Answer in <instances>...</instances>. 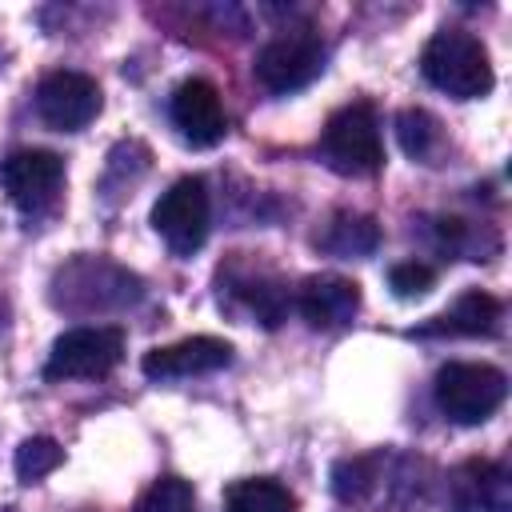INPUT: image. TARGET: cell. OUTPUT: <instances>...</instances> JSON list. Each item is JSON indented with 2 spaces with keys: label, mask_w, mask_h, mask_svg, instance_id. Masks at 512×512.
Returning a JSON list of instances; mask_svg holds the SVG:
<instances>
[{
  "label": "cell",
  "mask_w": 512,
  "mask_h": 512,
  "mask_svg": "<svg viewBox=\"0 0 512 512\" xmlns=\"http://www.w3.org/2000/svg\"><path fill=\"white\" fill-rule=\"evenodd\" d=\"M420 72L432 88L448 92L452 100H476L492 92L488 48L464 28H440L420 52Z\"/></svg>",
  "instance_id": "6da1fadb"
},
{
  "label": "cell",
  "mask_w": 512,
  "mask_h": 512,
  "mask_svg": "<svg viewBox=\"0 0 512 512\" xmlns=\"http://www.w3.org/2000/svg\"><path fill=\"white\" fill-rule=\"evenodd\" d=\"M324 160L340 176H372L384 164V144H380V120L376 108L356 100L344 104L328 116L324 136H320Z\"/></svg>",
  "instance_id": "7a4b0ae2"
},
{
  "label": "cell",
  "mask_w": 512,
  "mask_h": 512,
  "mask_svg": "<svg viewBox=\"0 0 512 512\" xmlns=\"http://www.w3.org/2000/svg\"><path fill=\"white\" fill-rule=\"evenodd\" d=\"M436 404L456 424H484L508 396V376L492 364H468L452 360L436 372Z\"/></svg>",
  "instance_id": "3957f363"
},
{
  "label": "cell",
  "mask_w": 512,
  "mask_h": 512,
  "mask_svg": "<svg viewBox=\"0 0 512 512\" xmlns=\"http://www.w3.org/2000/svg\"><path fill=\"white\" fill-rule=\"evenodd\" d=\"M208 220H212V200L208 184L200 176H180L160 200L152 204V228L168 244L172 256H192L208 240Z\"/></svg>",
  "instance_id": "277c9868"
},
{
  "label": "cell",
  "mask_w": 512,
  "mask_h": 512,
  "mask_svg": "<svg viewBox=\"0 0 512 512\" xmlns=\"http://www.w3.org/2000/svg\"><path fill=\"white\" fill-rule=\"evenodd\" d=\"M124 360V332L112 324H84L56 336L44 376L48 380H96Z\"/></svg>",
  "instance_id": "5b68a950"
},
{
  "label": "cell",
  "mask_w": 512,
  "mask_h": 512,
  "mask_svg": "<svg viewBox=\"0 0 512 512\" xmlns=\"http://www.w3.org/2000/svg\"><path fill=\"white\" fill-rule=\"evenodd\" d=\"M324 60L328 48L316 32H284L256 52V80L268 92L288 96L296 88H308L324 72Z\"/></svg>",
  "instance_id": "8992f818"
},
{
  "label": "cell",
  "mask_w": 512,
  "mask_h": 512,
  "mask_svg": "<svg viewBox=\"0 0 512 512\" xmlns=\"http://www.w3.org/2000/svg\"><path fill=\"white\" fill-rule=\"evenodd\" d=\"M36 112L56 132H80L100 112V84L84 72L56 68L36 84Z\"/></svg>",
  "instance_id": "52a82bcc"
},
{
  "label": "cell",
  "mask_w": 512,
  "mask_h": 512,
  "mask_svg": "<svg viewBox=\"0 0 512 512\" xmlns=\"http://www.w3.org/2000/svg\"><path fill=\"white\" fill-rule=\"evenodd\" d=\"M0 184L16 208L40 212L56 200L64 184V160L48 148H20L0 164Z\"/></svg>",
  "instance_id": "ba28073f"
},
{
  "label": "cell",
  "mask_w": 512,
  "mask_h": 512,
  "mask_svg": "<svg viewBox=\"0 0 512 512\" xmlns=\"http://www.w3.org/2000/svg\"><path fill=\"white\" fill-rule=\"evenodd\" d=\"M168 112H172L176 132H180L192 148H212V144H220L224 132H228V116H224L220 92H216V84H208V80H200V76L176 84Z\"/></svg>",
  "instance_id": "9c48e42d"
},
{
  "label": "cell",
  "mask_w": 512,
  "mask_h": 512,
  "mask_svg": "<svg viewBox=\"0 0 512 512\" xmlns=\"http://www.w3.org/2000/svg\"><path fill=\"white\" fill-rule=\"evenodd\" d=\"M232 364V344L220 336H188L164 348L144 352L140 368L148 380H188V376H208Z\"/></svg>",
  "instance_id": "30bf717a"
},
{
  "label": "cell",
  "mask_w": 512,
  "mask_h": 512,
  "mask_svg": "<svg viewBox=\"0 0 512 512\" xmlns=\"http://www.w3.org/2000/svg\"><path fill=\"white\" fill-rule=\"evenodd\" d=\"M456 512H512V476L496 460H468L452 476Z\"/></svg>",
  "instance_id": "8fae6325"
},
{
  "label": "cell",
  "mask_w": 512,
  "mask_h": 512,
  "mask_svg": "<svg viewBox=\"0 0 512 512\" xmlns=\"http://www.w3.org/2000/svg\"><path fill=\"white\" fill-rule=\"evenodd\" d=\"M296 308L312 328H340L360 308V284L344 276H308L296 296Z\"/></svg>",
  "instance_id": "7c38bea8"
},
{
  "label": "cell",
  "mask_w": 512,
  "mask_h": 512,
  "mask_svg": "<svg viewBox=\"0 0 512 512\" xmlns=\"http://www.w3.org/2000/svg\"><path fill=\"white\" fill-rule=\"evenodd\" d=\"M376 244H380V224L360 212H336L316 232V248L328 256H368L376 252Z\"/></svg>",
  "instance_id": "4fadbf2b"
},
{
  "label": "cell",
  "mask_w": 512,
  "mask_h": 512,
  "mask_svg": "<svg viewBox=\"0 0 512 512\" xmlns=\"http://www.w3.org/2000/svg\"><path fill=\"white\" fill-rule=\"evenodd\" d=\"M224 512H296V496L272 476H252L228 484Z\"/></svg>",
  "instance_id": "5bb4252c"
},
{
  "label": "cell",
  "mask_w": 512,
  "mask_h": 512,
  "mask_svg": "<svg viewBox=\"0 0 512 512\" xmlns=\"http://www.w3.org/2000/svg\"><path fill=\"white\" fill-rule=\"evenodd\" d=\"M500 300L480 292V288H468L456 296L452 312L444 316V328L448 332H460V336H492L500 328Z\"/></svg>",
  "instance_id": "9a60e30c"
},
{
  "label": "cell",
  "mask_w": 512,
  "mask_h": 512,
  "mask_svg": "<svg viewBox=\"0 0 512 512\" xmlns=\"http://www.w3.org/2000/svg\"><path fill=\"white\" fill-rule=\"evenodd\" d=\"M396 140H400V148H404L412 160L436 164V156H440V148H444V128H440V120H436L432 112H424V108H404V112L396 116Z\"/></svg>",
  "instance_id": "2e32d148"
},
{
  "label": "cell",
  "mask_w": 512,
  "mask_h": 512,
  "mask_svg": "<svg viewBox=\"0 0 512 512\" xmlns=\"http://www.w3.org/2000/svg\"><path fill=\"white\" fill-rule=\"evenodd\" d=\"M376 480H380V472H376V460L372 456H348V460H336L332 464V492L344 504L364 500L376 488Z\"/></svg>",
  "instance_id": "e0dca14e"
},
{
  "label": "cell",
  "mask_w": 512,
  "mask_h": 512,
  "mask_svg": "<svg viewBox=\"0 0 512 512\" xmlns=\"http://www.w3.org/2000/svg\"><path fill=\"white\" fill-rule=\"evenodd\" d=\"M60 464H64V448L56 440H48V436H28L16 448V476L24 484H36V480L52 476Z\"/></svg>",
  "instance_id": "ac0fdd59"
},
{
  "label": "cell",
  "mask_w": 512,
  "mask_h": 512,
  "mask_svg": "<svg viewBox=\"0 0 512 512\" xmlns=\"http://www.w3.org/2000/svg\"><path fill=\"white\" fill-rule=\"evenodd\" d=\"M192 508H196V492L180 476H160L136 500V512H192Z\"/></svg>",
  "instance_id": "d6986e66"
},
{
  "label": "cell",
  "mask_w": 512,
  "mask_h": 512,
  "mask_svg": "<svg viewBox=\"0 0 512 512\" xmlns=\"http://www.w3.org/2000/svg\"><path fill=\"white\" fill-rule=\"evenodd\" d=\"M388 288L400 296V300H420L436 288V272L420 260H404V264H392L388 268Z\"/></svg>",
  "instance_id": "ffe728a7"
}]
</instances>
